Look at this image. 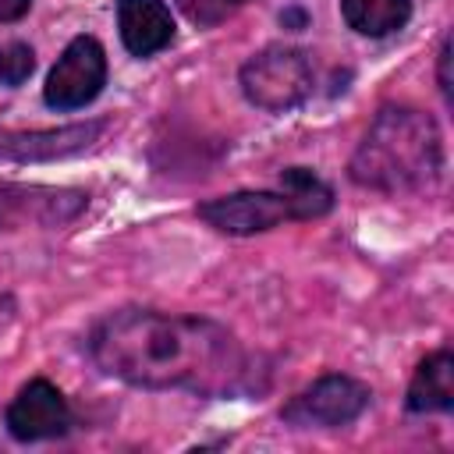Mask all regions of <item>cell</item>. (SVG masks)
<instances>
[{
    "instance_id": "cell-1",
    "label": "cell",
    "mask_w": 454,
    "mask_h": 454,
    "mask_svg": "<svg viewBox=\"0 0 454 454\" xmlns=\"http://www.w3.org/2000/svg\"><path fill=\"white\" fill-rule=\"evenodd\" d=\"M92 362L131 387L234 394L245 383V351L216 323L149 309H117L89 333Z\"/></svg>"
},
{
    "instance_id": "cell-2",
    "label": "cell",
    "mask_w": 454,
    "mask_h": 454,
    "mask_svg": "<svg viewBox=\"0 0 454 454\" xmlns=\"http://www.w3.org/2000/svg\"><path fill=\"white\" fill-rule=\"evenodd\" d=\"M443 174V138L429 114L387 106L351 156V181L372 192H422Z\"/></svg>"
},
{
    "instance_id": "cell-3",
    "label": "cell",
    "mask_w": 454,
    "mask_h": 454,
    "mask_svg": "<svg viewBox=\"0 0 454 454\" xmlns=\"http://www.w3.org/2000/svg\"><path fill=\"white\" fill-rule=\"evenodd\" d=\"M241 92L259 110H270V114L294 110L312 96V64L301 50L266 46L262 53L245 60Z\"/></svg>"
},
{
    "instance_id": "cell-4",
    "label": "cell",
    "mask_w": 454,
    "mask_h": 454,
    "mask_svg": "<svg viewBox=\"0 0 454 454\" xmlns=\"http://www.w3.org/2000/svg\"><path fill=\"white\" fill-rule=\"evenodd\" d=\"M369 397H372V394H369L365 383L333 372V376H323V380H316L312 387H305L298 397H291L280 415H284V422L301 426V429H312V426L333 429V426L355 422V419L365 411Z\"/></svg>"
},
{
    "instance_id": "cell-5",
    "label": "cell",
    "mask_w": 454,
    "mask_h": 454,
    "mask_svg": "<svg viewBox=\"0 0 454 454\" xmlns=\"http://www.w3.org/2000/svg\"><path fill=\"white\" fill-rule=\"evenodd\" d=\"M106 82V53L92 35H74L64 53L57 57L50 78H46V103L53 110H78L99 96Z\"/></svg>"
},
{
    "instance_id": "cell-6",
    "label": "cell",
    "mask_w": 454,
    "mask_h": 454,
    "mask_svg": "<svg viewBox=\"0 0 454 454\" xmlns=\"http://www.w3.org/2000/svg\"><path fill=\"white\" fill-rule=\"evenodd\" d=\"M199 216L223 234H259L291 216L280 192H234L199 206Z\"/></svg>"
},
{
    "instance_id": "cell-7",
    "label": "cell",
    "mask_w": 454,
    "mask_h": 454,
    "mask_svg": "<svg viewBox=\"0 0 454 454\" xmlns=\"http://www.w3.org/2000/svg\"><path fill=\"white\" fill-rule=\"evenodd\" d=\"M71 426V411H67V401L64 394L46 383V380H32L18 390V397L11 401L7 408V429L14 440L21 443H32V440H50V436H60L67 433Z\"/></svg>"
},
{
    "instance_id": "cell-8",
    "label": "cell",
    "mask_w": 454,
    "mask_h": 454,
    "mask_svg": "<svg viewBox=\"0 0 454 454\" xmlns=\"http://www.w3.org/2000/svg\"><path fill=\"white\" fill-rule=\"evenodd\" d=\"M117 28L135 57H153L174 39V18L163 0H117Z\"/></svg>"
},
{
    "instance_id": "cell-9",
    "label": "cell",
    "mask_w": 454,
    "mask_h": 454,
    "mask_svg": "<svg viewBox=\"0 0 454 454\" xmlns=\"http://www.w3.org/2000/svg\"><path fill=\"white\" fill-rule=\"evenodd\" d=\"M99 131H103V124L89 121V124H67V128H53V131L4 135L0 156H7V160H57V156H71V153L89 149Z\"/></svg>"
},
{
    "instance_id": "cell-10",
    "label": "cell",
    "mask_w": 454,
    "mask_h": 454,
    "mask_svg": "<svg viewBox=\"0 0 454 454\" xmlns=\"http://www.w3.org/2000/svg\"><path fill=\"white\" fill-rule=\"evenodd\" d=\"M408 408L411 411H450L454 408V355L436 351L419 362L408 383Z\"/></svg>"
},
{
    "instance_id": "cell-11",
    "label": "cell",
    "mask_w": 454,
    "mask_h": 454,
    "mask_svg": "<svg viewBox=\"0 0 454 454\" xmlns=\"http://www.w3.org/2000/svg\"><path fill=\"white\" fill-rule=\"evenodd\" d=\"M280 195H284L291 216H298V220H316V216L330 213V206H333L330 184L323 177H316L309 167L280 170Z\"/></svg>"
},
{
    "instance_id": "cell-12",
    "label": "cell",
    "mask_w": 454,
    "mask_h": 454,
    "mask_svg": "<svg viewBox=\"0 0 454 454\" xmlns=\"http://www.w3.org/2000/svg\"><path fill=\"white\" fill-rule=\"evenodd\" d=\"M340 11L362 35H390L411 18V0H340Z\"/></svg>"
},
{
    "instance_id": "cell-13",
    "label": "cell",
    "mask_w": 454,
    "mask_h": 454,
    "mask_svg": "<svg viewBox=\"0 0 454 454\" xmlns=\"http://www.w3.org/2000/svg\"><path fill=\"white\" fill-rule=\"evenodd\" d=\"M35 67V53L25 43L0 46V85H21Z\"/></svg>"
},
{
    "instance_id": "cell-14",
    "label": "cell",
    "mask_w": 454,
    "mask_h": 454,
    "mask_svg": "<svg viewBox=\"0 0 454 454\" xmlns=\"http://www.w3.org/2000/svg\"><path fill=\"white\" fill-rule=\"evenodd\" d=\"M440 92L450 99V39H443L440 46Z\"/></svg>"
},
{
    "instance_id": "cell-15",
    "label": "cell",
    "mask_w": 454,
    "mask_h": 454,
    "mask_svg": "<svg viewBox=\"0 0 454 454\" xmlns=\"http://www.w3.org/2000/svg\"><path fill=\"white\" fill-rule=\"evenodd\" d=\"M28 4L32 0H0V21H18L28 14Z\"/></svg>"
},
{
    "instance_id": "cell-16",
    "label": "cell",
    "mask_w": 454,
    "mask_h": 454,
    "mask_svg": "<svg viewBox=\"0 0 454 454\" xmlns=\"http://www.w3.org/2000/svg\"><path fill=\"white\" fill-rule=\"evenodd\" d=\"M280 21H291L294 28H301V25H305V14H301V11H287V14L280 18Z\"/></svg>"
},
{
    "instance_id": "cell-17",
    "label": "cell",
    "mask_w": 454,
    "mask_h": 454,
    "mask_svg": "<svg viewBox=\"0 0 454 454\" xmlns=\"http://www.w3.org/2000/svg\"><path fill=\"white\" fill-rule=\"evenodd\" d=\"M220 4H241V0H220Z\"/></svg>"
}]
</instances>
